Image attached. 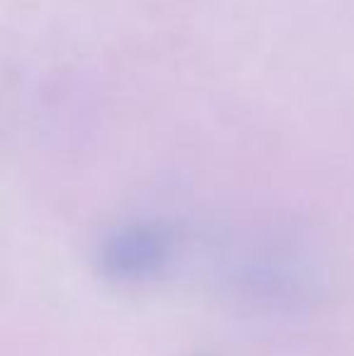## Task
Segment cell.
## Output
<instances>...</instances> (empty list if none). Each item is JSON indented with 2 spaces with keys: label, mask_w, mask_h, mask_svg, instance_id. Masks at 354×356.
I'll return each instance as SVG.
<instances>
[]
</instances>
